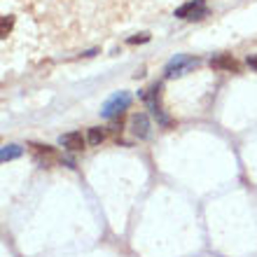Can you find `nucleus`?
Instances as JSON below:
<instances>
[{
	"instance_id": "obj_5",
	"label": "nucleus",
	"mask_w": 257,
	"mask_h": 257,
	"mask_svg": "<svg viewBox=\"0 0 257 257\" xmlns=\"http://www.w3.org/2000/svg\"><path fill=\"white\" fill-rule=\"evenodd\" d=\"M128 128H131V134L136 136V138H148L150 136V119L145 112H136V115H131V122H128Z\"/></svg>"
},
{
	"instance_id": "obj_4",
	"label": "nucleus",
	"mask_w": 257,
	"mask_h": 257,
	"mask_svg": "<svg viewBox=\"0 0 257 257\" xmlns=\"http://www.w3.org/2000/svg\"><path fill=\"white\" fill-rule=\"evenodd\" d=\"M178 19H187V21H201L203 17H208V5L206 0H190L176 10Z\"/></svg>"
},
{
	"instance_id": "obj_8",
	"label": "nucleus",
	"mask_w": 257,
	"mask_h": 257,
	"mask_svg": "<svg viewBox=\"0 0 257 257\" xmlns=\"http://www.w3.org/2000/svg\"><path fill=\"white\" fill-rule=\"evenodd\" d=\"M21 155H24V148L17 145V143H10V145H3V150H0V162L7 164L12 159H19Z\"/></svg>"
},
{
	"instance_id": "obj_12",
	"label": "nucleus",
	"mask_w": 257,
	"mask_h": 257,
	"mask_svg": "<svg viewBox=\"0 0 257 257\" xmlns=\"http://www.w3.org/2000/svg\"><path fill=\"white\" fill-rule=\"evenodd\" d=\"M150 40V33H138V35H134V38H128V45H143V42H148Z\"/></svg>"
},
{
	"instance_id": "obj_2",
	"label": "nucleus",
	"mask_w": 257,
	"mask_h": 257,
	"mask_svg": "<svg viewBox=\"0 0 257 257\" xmlns=\"http://www.w3.org/2000/svg\"><path fill=\"white\" fill-rule=\"evenodd\" d=\"M128 105H131V94H128V91H115V94L101 105V117L115 119V117L122 115Z\"/></svg>"
},
{
	"instance_id": "obj_6",
	"label": "nucleus",
	"mask_w": 257,
	"mask_h": 257,
	"mask_svg": "<svg viewBox=\"0 0 257 257\" xmlns=\"http://www.w3.org/2000/svg\"><path fill=\"white\" fill-rule=\"evenodd\" d=\"M59 145L70 150V152H80V150H84V145H87V138H84L80 131H70V134H63L61 138H59Z\"/></svg>"
},
{
	"instance_id": "obj_9",
	"label": "nucleus",
	"mask_w": 257,
	"mask_h": 257,
	"mask_svg": "<svg viewBox=\"0 0 257 257\" xmlns=\"http://www.w3.org/2000/svg\"><path fill=\"white\" fill-rule=\"evenodd\" d=\"M31 148H33L35 157H38L40 162H42V159H59L56 150H54V148H49V145H38V143H33Z\"/></svg>"
},
{
	"instance_id": "obj_3",
	"label": "nucleus",
	"mask_w": 257,
	"mask_h": 257,
	"mask_svg": "<svg viewBox=\"0 0 257 257\" xmlns=\"http://www.w3.org/2000/svg\"><path fill=\"white\" fill-rule=\"evenodd\" d=\"M159 96H162V84H152V87L143 94V98H145V103H148V108L152 110V115L157 117V122L162 124V126H171V119L164 115V110H162Z\"/></svg>"
},
{
	"instance_id": "obj_10",
	"label": "nucleus",
	"mask_w": 257,
	"mask_h": 257,
	"mask_svg": "<svg viewBox=\"0 0 257 257\" xmlns=\"http://www.w3.org/2000/svg\"><path fill=\"white\" fill-rule=\"evenodd\" d=\"M103 138H105V131H103L101 126H91L87 134V143H91V145H101Z\"/></svg>"
},
{
	"instance_id": "obj_13",
	"label": "nucleus",
	"mask_w": 257,
	"mask_h": 257,
	"mask_svg": "<svg viewBox=\"0 0 257 257\" xmlns=\"http://www.w3.org/2000/svg\"><path fill=\"white\" fill-rule=\"evenodd\" d=\"M248 66L257 70V56H248Z\"/></svg>"
},
{
	"instance_id": "obj_7",
	"label": "nucleus",
	"mask_w": 257,
	"mask_h": 257,
	"mask_svg": "<svg viewBox=\"0 0 257 257\" xmlns=\"http://www.w3.org/2000/svg\"><path fill=\"white\" fill-rule=\"evenodd\" d=\"M210 66L215 70H234V73H238V63L231 54H220L215 59H210Z\"/></svg>"
},
{
	"instance_id": "obj_1",
	"label": "nucleus",
	"mask_w": 257,
	"mask_h": 257,
	"mask_svg": "<svg viewBox=\"0 0 257 257\" xmlns=\"http://www.w3.org/2000/svg\"><path fill=\"white\" fill-rule=\"evenodd\" d=\"M199 63H201V61H199V59H194V56L176 54L169 63H166V68H164V77H166V80H176V77H183V75L192 73L194 68H199Z\"/></svg>"
},
{
	"instance_id": "obj_11",
	"label": "nucleus",
	"mask_w": 257,
	"mask_h": 257,
	"mask_svg": "<svg viewBox=\"0 0 257 257\" xmlns=\"http://www.w3.org/2000/svg\"><path fill=\"white\" fill-rule=\"evenodd\" d=\"M14 26V17L12 14H5L3 19H0V38H7V33L12 31Z\"/></svg>"
}]
</instances>
